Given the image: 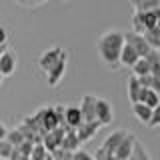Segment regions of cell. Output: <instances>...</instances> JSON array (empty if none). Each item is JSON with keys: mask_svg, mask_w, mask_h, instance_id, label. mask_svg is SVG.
Segmentation results:
<instances>
[{"mask_svg": "<svg viewBox=\"0 0 160 160\" xmlns=\"http://www.w3.org/2000/svg\"><path fill=\"white\" fill-rule=\"evenodd\" d=\"M10 152H12V146H10L6 140H0V160H8Z\"/></svg>", "mask_w": 160, "mask_h": 160, "instance_id": "27", "label": "cell"}, {"mask_svg": "<svg viewBox=\"0 0 160 160\" xmlns=\"http://www.w3.org/2000/svg\"><path fill=\"white\" fill-rule=\"evenodd\" d=\"M102 128L100 124L94 120V122H82L80 126L76 128V138H78V142L80 144H84V142H88V140H92L94 136H96V132Z\"/></svg>", "mask_w": 160, "mask_h": 160, "instance_id": "10", "label": "cell"}, {"mask_svg": "<svg viewBox=\"0 0 160 160\" xmlns=\"http://www.w3.org/2000/svg\"><path fill=\"white\" fill-rule=\"evenodd\" d=\"M72 160H94V156L86 150H76V152H72Z\"/></svg>", "mask_w": 160, "mask_h": 160, "instance_id": "29", "label": "cell"}, {"mask_svg": "<svg viewBox=\"0 0 160 160\" xmlns=\"http://www.w3.org/2000/svg\"><path fill=\"white\" fill-rule=\"evenodd\" d=\"M4 50H8V46H4V44H0V54H2Z\"/></svg>", "mask_w": 160, "mask_h": 160, "instance_id": "34", "label": "cell"}, {"mask_svg": "<svg viewBox=\"0 0 160 160\" xmlns=\"http://www.w3.org/2000/svg\"><path fill=\"white\" fill-rule=\"evenodd\" d=\"M142 38L146 40V44H148L152 50H160V26L148 30V32H144Z\"/></svg>", "mask_w": 160, "mask_h": 160, "instance_id": "20", "label": "cell"}, {"mask_svg": "<svg viewBox=\"0 0 160 160\" xmlns=\"http://www.w3.org/2000/svg\"><path fill=\"white\" fill-rule=\"evenodd\" d=\"M98 54L100 60L104 62V66L108 70H118V58H120V50L124 46V32L118 28H110L106 32H102L98 36Z\"/></svg>", "mask_w": 160, "mask_h": 160, "instance_id": "1", "label": "cell"}, {"mask_svg": "<svg viewBox=\"0 0 160 160\" xmlns=\"http://www.w3.org/2000/svg\"><path fill=\"white\" fill-rule=\"evenodd\" d=\"M52 110H54V116H56L58 128H66L64 126V104H54Z\"/></svg>", "mask_w": 160, "mask_h": 160, "instance_id": "26", "label": "cell"}, {"mask_svg": "<svg viewBox=\"0 0 160 160\" xmlns=\"http://www.w3.org/2000/svg\"><path fill=\"white\" fill-rule=\"evenodd\" d=\"M130 6L134 12H150L160 8V0H130Z\"/></svg>", "mask_w": 160, "mask_h": 160, "instance_id": "17", "label": "cell"}, {"mask_svg": "<svg viewBox=\"0 0 160 160\" xmlns=\"http://www.w3.org/2000/svg\"><path fill=\"white\" fill-rule=\"evenodd\" d=\"M124 136H126V130H114V132H110L108 136L102 140V144L98 146V150L102 154H106V156H112L114 150L118 148V144L124 140Z\"/></svg>", "mask_w": 160, "mask_h": 160, "instance_id": "5", "label": "cell"}, {"mask_svg": "<svg viewBox=\"0 0 160 160\" xmlns=\"http://www.w3.org/2000/svg\"><path fill=\"white\" fill-rule=\"evenodd\" d=\"M8 160H30V158H28V156H22V154H20L16 148H12V152H10Z\"/></svg>", "mask_w": 160, "mask_h": 160, "instance_id": "31", "label": "cell"}, {"mask_svg": "<svg viewBox=\"0 0 160 160\" xmlns=\"http://www.w3.org/2000/svg\"><path fill=\"white\" fill-rule=\"evenodd\" d=\"M132 112H134V116H136L138 122H142V124H148V120H150V114H152V110H150L148 106H144L142 102H136V104H132Z\"/></svg>", "mask_w": 160, "mask_h": 160, "instance_id": "19", "label": "cell"}, {"mask_svg": "<svg viewBox=\"0 0 160 160\" xmlns=\"http://www.w3.org/2000/svg\"><path fill=\"white\" fill-rule=\"evenodd\" d=\"M144 60H146V64L150 68V74L156 76V78H160V50H150L148 56Z\"/></svg>", "mask_w": 160, "mask_h": 160, "instance_id": "18", "label": "cell"}, {"mask_svg": "<svg viewBox=\"0 0 160 160\" xmlns=\"http://www.w3.org/2000/svg\"><path fill=\"white\" fill-rule=\"evenodd\" d=\"M6 132H8L6 124H4V122H0V140H4V138H6Z\"/></svg>", "mask_w": 160, "mask_h": 160, "instance_id": "33", "label": "cell"}, {"mask_svg": "<svg viewBox=\"0 0 160 160\" xmlns=\"http://www.w3.org/2000/svg\"><path fill=\"white\" fill-rule=\"evenodd\" d=\"M4 140H6V142H8L12 148H16V146H20V144L24 142L22 134H20L16 128H8V132H6V138H4Z\"/></svg>", "mask_w": 160, "mask_h": 160, "instance_id": "22", "label": "cell"}, {"mask_svg": "<svg viewBox=\"0 0 160 160\" xmlns=\"http://www.w3.org/2000/svg\"><path fill=\"white\" fill-rule=\"evenodd\" d=\"M138 102H142L144 106H148L150 110H154V108L160 106V94L154 92V90H144V88H140Z\"/></svg>", "mask_w": 160, "mask_h": 160, "instance_id": "14", "label": "cell"}, {"mask_svg": "<svg viewBox=\"0 0 160 160\" xmlns=\"http://www.w3.org/2000/svg\"><path fill=\"white\" fill-rule=\"evenodd\" d=\"M66 64H68V52L62 48V52H60L58 60L54 62V66L46 72V82H48V86H50V88L58 86L60 80L64 78V74H66Z\"/></svg>", "mask_w": 160, "mask_h": 160, "instance_id": "2", "label": "cell"}, {"mask_svg": "<svg viewBox=\"0 0 160 160\" xmlns=\"http://www.w3.org/2000/svg\"><path fill=\"white\" fill-rule=\"evenodd\" d=\"M60 52H62V48H60V46H50L48 50H44V52L38 56V66H40V70H42L44 74L54 66V62L58 60Z\"/></svg>", "mask_w": 160, "mask_h": 160, "instance_id": "8", "label": "cell"}, {"mask_svg": "<svg viewBox=\"0 0 160 160\" xmlns=\"http://www.w3.org/2000/svg\"><path fill=\"white\" fill-rule=\"evenodd\" d=\"M138 14H140V18H142V24H144V30H146V32L160 26V8L150 10V12H138Z\"/></svg>", "mask_w": 160, "mask_h": 160, "instance_id": "15", "label": "cell"}, {"mask_svg": "<svg viewBox=\"0 0 160 160\" xmlns=\"http://www.w3.org/2000/svg\"><path fill=\"white\" fill-rule=\"evenodd\" d=\"M132 76L134 78H140V76H146V74H150V68H148V64H146V60L144 58H140L136 64L132 66Z\"/></svg>", "mask_w": 160, "mask_h": 160, "instance_id": "24", "label": "cell"}, {"mask_svg": "<svg viewBox=\"0 0 160 160\" xmlns=\"http://www.w3.org/2000/svg\"><path fill=\"white\" fill-rule=\"evenodd\" d=\"M132 156L136 158V160H152V158H150V154H148V150L144 148V144L140 142V140H136V142H134Z\"/></svg>", "mask_w": 160, "mask_h": 160, "instance_id": "23", "label": "cell"}, {"mask_svg": "<svg viewBox=\"0 0 160 160\" xmlns=\"http://www.w3.org/2000/svg\"><path fill=\"white\" fill-rule=\"evenodd\" d=\"M80 124H82V114L78 110V104L64 106V126L70 130H76Z\"/></svg>", "mask_w": 160, "mask_h": 160, "instance_id": "11", "label": "cell"}, {"mask_svg": "<svg viewBox=\"0 0 160 160\" xmlns=\"http://www.w3.org/2000/svg\"><path fill=\"white\" fill-rule=\"evenodd\" d=\"M46 156H48V152L44 150V146L42 144H34L32 146V152H30V160H46Z\"/></svg>", "mask_w": 160, "mask_h": 160, "instance_id": "25", "label": "cell"}, {"mask_svg": "<svg viewBox=\"0 0 160 160\" xmlns=\"http://www.w3.org/2000/svg\"><path fill=\"white\" fill-rule=\"evenodd\" d=\"M158 124H160V106L152 110V114H150V120H148V124H146V126H150V128H156Z\"/></svg>", "mask_w": 160, "mask_h": 160, "instance_id": "28", "label": "cell"}, {"mask_svg": "<svg viewBox=\"0 0 160 160\" xmlns=\"http://www.w3.org/2000/svg\"><path fill=\"white\" fill-rule=\"evenodd\" d=\"M124 44L132 48L134 52H136V56H138V58H146V56H148V52L152 50V48H150L148 44H146V40L140 36V34H134L132 30H130V32H124Z\"/></svg>", "mask_w": 160, "mask_h": 160, "instance_id": "4", "label": "cell"}, {"mask_svg": "<svg viewBox=\"0 0 160 160\" xmlns=\"http://www.w3.org/2000/svg\"><path fill=\"white\" fill-rule=\"evenodd\" d=\"M6 42H8V30L4 28V26H0V44L6 46Z\"/></svg>", "mask_w": 160, "mask_h": 160, "instance_id": "32", "label": "cell"}, {"mask_svg": "<svg viewBox=\"0 0 160 160\" xmlns=\"http://www.w3.org/2000/svg\"><path fill=\"white\" fill-rule=\"evenodd\" d=\"M64 130L66 128H54V130H50V132H46L42 136V146L44 150H46L48 154H52V152H56V150L60 148V142H62V138H64Z\"/></svg>", "mask_w": 160, "mask_h": 160, "instance_id": "6", "label": "cell"}, {"mask_svg": "<svg viewBox=\"0 0 160 160\" xmlns=\"http://www.w3.org/2000/svg\"><path fill=\"white\" fill-rule=\"evenodd\" d=\"M136 136H134L132 132H126V136H124V140L118 144V148L114 150L112 156L116 160H128L130 156H132V150H134V142H136Z\"/></svg>", "mask_w": 160, "mask_h": 160, "instance_id": "7", "label": "cell"}, {"mask_svg": "<svg viewBox=\"0 0 160 160\" xmlns=\"http://www.w3.org/2000/svg\"><path fill=\"white\" fill-rule=\"evenodd\" d=\"M138 60H140V58L136 56V52H134L130 46H126V44H124L122 50H120V58H118V64H120V66H130V68H132L134 64L138 62Z\"/></svg>", "mask_w": 160, "mask_h": 160, "instance_id": "16", "label": "cell"}, {"mask_svg": "<svg viewBox=\"0 0 160 160\" xmlns=\"http://www.w3.org/2000/svg\"><path fill=\"white\" fill-rule=\"evenodd\" d=\"M126 92H128V100H130L132 104H136V102H138V94H140V84H138V80L134 78V76L128 78V82H126Z\"/></svg>", "mask_w": 160, "mask_h": 160, "instance_id": "21", "label": "cell"}, {"mask_svg": "<svg viewBox=\"0 0 160 160\" xmlns=\"http://www.w3.org/2000/svg\"><path fill=\"white\" fill-rule=\"evenodd\" d=\"M94 102H96V96H92V94L82 96L78 104V110L82 114V122H94Z\"/></svg>", "mask_w": 160, "mask_h": 160, "instance_id": "12", "label": "cell"}, {"mask_svg": "<svg viewBox=\"0 0 160 160\" xmlns=\"http://www.w3.org/2000/svg\"><path fill=\"white\" fill-rule=\"evenodd\" d=\"M16 66H18V60L14 56L12 50H4L2 54H0V74L4 76H12L14 72H16Z\"/></svg>", "mask_w": 160, "mask_h": 160, "instance_id": "9", "label": "cell"}, {"mask_svg": "<svg viewBox=\"0 0 160 160\" xmlns=\"http://www.w3.org/2000/svg\"><path fill=\"white\" fill-rule=\"evenodd\" d=\"M32 146H34V144H30V142H26V140H24L20 146H16V150L22 154V156H30V152H32Z\"/></svg>", "mask_w": 160, "mask_h": 160, "instance_id": "30", "label": "cell"}, {"mask_svg": "<svg viewBox=\"0 0 160 160\" xmlns=\"http://www.w3.org/2000/svg\"><path fill=\"white\" fill-rule=\"evenodd\" d=\"M60 150H64V152H76V150H80V142L76 138V130H70L66 128L64 130V138L62 142H60Z\"/></svg>", "mask_w": 160, "mask_h": 160, "instance_id": "13", "label": "cell"}, {"mask_svg": "<svg viewBox=\"0 0 160 160\" xmlns=\"http://www.w3.org/2000/svg\"><path fill=\"white\" fill-rule=\"evenodd\" d=\"M94 120L100 124V126H110L114 120V108L108 100L104 98H96L94 102Z\"/></svg>", "mask_w": 160, "mask_h": 160, "instance_id": "3", "label": "cell"}, {"mask_svg": "<svg viewBox=\"0 0 160 160\" xmlns=\"http://www.w3.org/2000/svg\"><path fill=\"white\" fill-rule=\"evenodd\" d=\"M2 80H4V78H2V74H0V84H2Z\"/></svg>", "mask_w": 160, "mask_h": 160, "instance_id": "35", "label": "cell"}]
</instances>
